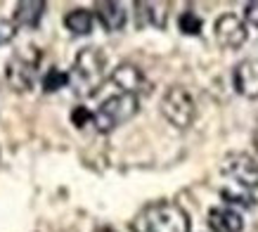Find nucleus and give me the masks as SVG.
Listing matches in <instances>:
<instances>
[{"instance_id": "6ab92c4d", "label": "nucleus", "mask_w": 258, "mask_h": 232, "mask_svg": "<svg viewBox=\"0 0 258 232\" xmlns=\"http://www.w3.org/2000/svg\"><path fill=\"white\" fill-rule=\"evenodd\" d=\"M71 121H74V126H76V128H83L88 121H93V111H88L86 107L74 109V114H71Z\"/></svg>"}, {"instance_id": "dca6fc26", "label": "nucleus", "mask_w": 258, "mask_h": 232, "mask_svg": "<svg viewBox=\"0 0 258 232\" xmlns=\"http://www.w3.org/2000/svg\"><path fill=\"white\" fill-rule=\"evenodd\" d=\"M202 17L197 15V12H192V10H185L182 15L178 17V29L185 36H199L202 33Z\"/></svg>"}, {"instance_id": "a211bd4d", "label": "nucleus", "mask_w": 258, "mask_h": 232, "mask_svg": "<svg viewBox=\"0 0 258 232\" xmlns=\"http://www.w3.org/2000/svg\"><path fill=\"white\" fill-rule=\"evenodd\" d=\"M223 199L227 204H239V206H253L256 204V199H251L246 194H235V192H227V190H223Z\"/></svg>"}, {"instance_id": "9b49d317", "label": "nucleus", "mask_w": 258, "mask_h": 232, "mask_svg": "<svg viewBox=\"0 0 258 232\" xmlns=\"http://www.w3.org/2000/svg\"><path fill=\"white\" fill-rule=\"evenodd\" d=\"M95 17L97 22L102 24V29L109 33H116V31H123L125 26V8L121 3H97L95 5Z\"/></svg>"}, {"instance_id": "423d86ee", "label": "nucleus", "mask_w": 258, "mask_h": 232, "mask_svg": "<svg viewBox=\"0 0 258 232\" xmlns=\"http://www.w3.org/2000/svg\"><path fill=\"white\" fill-rule=\"evenodd\" d=\"M220 173L246 192L258 190V161L251 154H244V152L227 154L220 163Z\"/></svg>"}, {"instance_id": "2eb2a0df", "label": "nucleus", "mask_w": 258, "mask_h": 232, "mask_svg": "<svg viewBox=\"0 0 258 232\" xmlns=\"http://www.w3.org/2000/svg\"><path fill=\"white\" fill-rule=\"evenodd\" d=\"M71 83V76L67 74V71H59V69H47L45 76H43V90L45 93H55V90H59V88H64V85Z\"/></svg>"}, {"instance_id": "39448f33", "label": "nucleus", "mask_w": 258, "mask_h": 232, "mask_svg": "<svg viewBox=\"0 0 258 232\" xmlns=\"http://www.w3.org/2000/svg\"><path fill=\"white\" fill-rule=\"evenodd\" d=\"M43 52L38 47H31V52H19L15 57H10L8 69H5V78L12 90L17 93H26L33 88V81H36V71H38V62Z\"/></svg>"}, {"instance_id": "f257e3e1", "label": "nucleus", "mask_w": 258, "mask_h": 232, "mask_svg": "<svg viewBox=\"0 0 258 232\" xmlns=\"http://www.w3.org/2000/svg\"><path fill=\"white\" fill-rule=\"evenodd\" d=\"M133 232H189V216L175 201H152L133 218Z\"/></svg>"}, {"instance_id": "20e7f679", "label": "nucleus", "mask_w": 258, "mask_h": 232, "mask_svg": "<svg viewBox=\"0 0 258 232\" xmlns=\"http://www.w3.org/2000/svg\"><path fill=\"white\" fill-rule=\"evenodd\" d=\"M161 114L171 126L178 131H187L197 119V104L195 97L189 95L187 88L182 85H171L161 97Z\"/></svg>"}, {"instance_id": "4468645a", "label": "nucleus", "mask_w": 258, "mask_h": 232, "mask_svg": "<svg viewBox=\"0 0 258 232\" xmlns=\"http://www.w3.org/2000/svg\"><path fill=\"white\" fill-rule=\"evenodd\" d=\"M93 22H95V17L90 10H71L69 15L64 17V26L69 29L74 36H88V33L93 31Z\"/></svg>"}, {"instance_id": "f03ea898", "label": "nucleus", "mask_w": 258, "mask_h": 232, "mask_svg": "<svg viewBox=\"0 0 258 232\" xmlns=\"http://www.w3.org/2000/svg\"><path fill=\"white\" fill-rule=\"evenodd\" d=\"M71 85L81 97H90L100 90L107 76V54L100 47H83L71 67Z\"/></svg>"}, {"instance_id": "9d476101", "label": "nucleus", "mask_w": 258, "mask_h": 232, "mask_svg": "<svg viewBox=\"0 0 258 232\" xmlns=\"http://www.w3.org/2000/svg\"><path fill=\"white\" fill-rule=\"evenodd\" d=\"M168 10H171L168 3H135V22H138V29L152 26V29L164 31L166 24H168Z\"/></svg>"}, {"instance_id": "0eeeda50", "label": "nucleus", "mask_w": 258, "mask_h": 232, "mask_svg": "<svg viewBox=\"0 0 258 232\" xmlns=\"http://www.w3.org/2000/svg\"><path fill=\"white\" fill-rule=\"evenodd\" d=\"M213 36H216L220 47H225V50H239L246 43V38H249V29H246L244 19L227 12V15H220L216 19Z\"/></svg>"}, {"instance_id": "412c9836", "label": "nucleus", "mask_w": 258, "mask_h": 232, "mask_svg": "<svg viewBox=\"0 0 258 232\" xmlns=\"http://www.w3.org/2000/svg\"><path fill=\"white\" fill-rule=\"evenodd\" d=\"M95 232H116V230H111V227H97Z\"/></svg>"}, {"instance_id": "7ed1b4c3", "label": "nucleus", "mask_w": 258, "mask_h": 232, "mask_svg": "<svg viewBox=\"0 0 258 232\" xmlns=\"http://www.w3.org/2000/svg\"><path fill=\"white\" fill-rule=\"evenodd\" d=\"M140 111V97L128 93H116L102 102L97 111H93V126L100 133H111L118 126L128 124Z\"/></svg>"}, {"instance_id": "f3484780", "label": "nucleus", "mask_w": 258, "mask_h": 232, "mask_svg": "<svg viewBox=\"0 0 258 232\" xmlns=\"http://www.w3.org/2000/svg\"><path fill=\"white\" fill-rule=\"evenodd\" d=\"M17 36V26L12 22H8V19H0V45H8V43H12Z\"/></svg>"}, {"instance_id": "aec40b11", "label": "nucleus", "mask_w": 258, "mask_h": 232, "mask_svg": "<svg viewBox=\"0 0 258 232\" xmlns=\"http://www.w3.org/2000/svg\"><path fill=\"white\" fill-rule=\"evenodd\" d=\"M244 19L249 26L258 29V0L256 3H246V8H244Z\"/></svg>"}, {"instance_id": "1a4fd4ad", "label": "nucleus", "mask_w": 258, "mask_h": 232, "mask_svg": "<svg viewBox=\"0 0 258 232\" xmlns=\"http://www.w3.org/2000/svg\"><path fill=\"white\" fill-rule=\"evenodd\" d=\"M111 83L116 85L121 93H128V95H138L142 93V90H147V81H145V74H142L135 64H118L116 69H114V74H111Z\"/></svg>"}, {"instance_id": "ddd939ff", "label": "nucleus", "mask_w": 258, "mask_h": 232, "mask_svg": "<svg viewBox=\"0 0 258 232\" xmlns=\"http://www.w3.org/2000/svg\"><path fill=\"white\" fill-rule=\"evenodd\" d=\"M45 15V3L43 0H24V3H17L15 8V24L17 29H36Z\"/></svg>"}, {"instance_id": "6e6552de", "label": "nucleus", "mask_w": 258, "mask_h": 232, "mask_svg": "<svg viewBox=\"0 0 258 232\" xmlns=\"http://www.w3.org/2000/svg\"><path fill=\"white\" fill-rule=\"evenodd\" d=\"M232 85L246 100H258V60H242L232 71Z\"/></svg>"}, {"instance_id": "f8f14e48", "label": "nucleus", "mask_w": 258, "mask_h": 232, "mask_svg": "<svg viewBox=\"0 0 258 232\" xmlns=\"http://www.w3.org/2000/svg\"><path fill=\"white\" fill-rule=\"evenodd\" d=\"M209 227L211 232H242L244 220L232 206H216L209 211Z\"/></svg>"}]
</instances>
